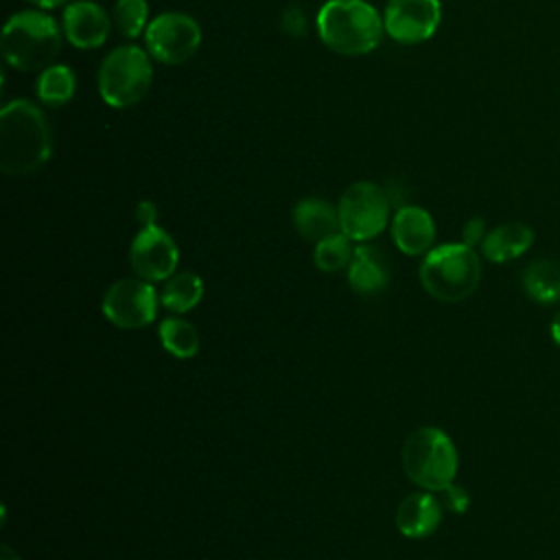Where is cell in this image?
<instances>
[{
    "label": "cell",
    "instance_id": "obj_1",
    "mask_svg": "<svg viewBox=\"0 0 560 560\" xmlns=\"http://www.w3.org/2000/svg\"><path fill=\"white\" fill-rule=\"evenodd\" d=\"M52 151V136L44 112L26 101L15 98L0 112V171L22 177L39 171Z\"/></svg>",
    "mask_w": 560,
    "mask_h": 560
},
{
    "label": "cell",
    "instance_id": "obj_2",
    "mask_svg": "<svg viewBox=\"0 0 560 560\" xmlns=\"http://www.w3.org/2000/svg\"><path fill=\"white\" fill-rule=\"evenodd\" d=\"M319 39L339 55L372 52L385 33L383 15L365 0H326L315 18Z\"/></svg>",
    "mask_w": 560,
    "mask_h": 560
},
{
    "label": "cell",
    "instance_id": "obj_3",
    "mask_svg": "<svg viewBox=\"0 0 560 560\" xmlns=\"http://www.w3.org/2000/svg\"><path fill=\"white\" fill-rule=\"evenodd\" d=\"M63 28L44 11L13 13L2 31V55L18 70H44L61 50Z\"/></svg>",
    "mask_w": 560,
    "mask_h": 560
},
{
    "label": "cell",
    "instance_id": "obj_4",
    "mask_svg": "<svg viewBox=\"0 0 560 560\" xmlns=\"http://www.w3.org/2000/svg\"><path fill=\"white\" fill-rule=\"evenodd\" d=\"M420 282L429 295L442 302H462L472 295L481 282V260L475 247L448 243L424 254Z\"/></svg>",
    "mask_w": 560,
    "mask_h": 560
},
{
    "label": "cell",
    "instance_id": "obj_5",
    "mask_svg": "<svg viewBox=\"0 0 560 560\" xmlns=\"http://www.w3.org/2000/svg\"><path fill=\"white\" fill-rule=\"evenodd\" d=\"M153 81L151 55L147 48L136 44H125L114 48L98 68L96 85L101 98L114 107L125 109L140 103Z\"/></svg>",
    "mask_w": 560,
    "mask_h": 560
},
{
    "label": "cell",
    "instance_id": "obj_6",
    "mask_svg": "<svg viewBox=\"0 0 560 560\" xmlns=\"http://www.w3.org/2000/svg\"><path fill=\"white\" fill-rule=\"evenodd\" d=\"M402 468L416 486L440 492L451 486L457 475L455 444L442 429L420 427L402 446Z\"/></svg>",
    "mask_w": 560,
    "mask_h": 560
},
{
    "label": "cell",
    "instance_id": "obj_7",
    "mask_svg": "<svg viewBox=\"0 0 560 560\" xmlns=\"http://www.w3.org/2000/svg\"><path fill=\"white\" fill-rule=\"evenodd\" d=\"M389 208L392 201L383 186L374 182H354L343 190L337 203L341 232L352 241H370L385 230Z\"/></svg>",
    "mask_w": 560,
    "mask_h": 560
},
{
    "label": "cell",
    "instance_id": "obj_8",
    "mask_svg": "<svg viewBox=\"0 0 560 560\" xmlns=\"http://www.w3.org/2000/svg\"><path fill=\"white\" fill-rule=\"evenodd\" d=\"M201 46V28L197 20L182 11H164L153 18L144 31L147 52L168 66H177L195 57Z\"/></svg>",
    "mask_w": 560,
    "mask_h": 560
},
{
    "label": "cell",
    "instance_id": "obj_9",
    "mask_svg": "<svg viewBox=\"0 0 560 560\" xmlns=\"http://www.w3.org/2000/svg\"><path fill=\"white\" fill-rule=\"evenodd\" d=\"M158 295L149 280L122 278L103 298V315L118 328H142L153 322Z\"/></svg>",
    "mask_w": 560,
    "mask_h": 560
},
{
    "label": "cell",
    "instance_id": "obj_10",
    "mask_svg": "<svg viewBox=\"0 0 560 560\" xmlns=\"http://www.w3.org/2000/svg\"><path fill=\"white\" fill-rule=\"evenodd\" d=\"M440 0H389L383 13L385 33L400 44L427 42L440 26Z\"/></svg>",
    "mask_w": 560,
    "mask_h": 560
},
{
    "label": "cell",
    "instance_id": "obj_11",
    "mask_svg": "<svg viewBox=\"0 0 560 560\" xmlns=\"http://www.w3.org/2000/svg\"><path fill=\"white\" fill-rule=\"evenodd\" d=\"M177 260L179 252L175 241L158 223L142 228L129 249L131 269L138 273V278L149 282L171 278L175 273Z\"/></svg>",
    "mask_w": 560,
    "mask_h": 560
},
{
    "label": "cell",
    "instance_id": "obj_12",
    "mask_svg": "<svg viewBox=\"0 0 560 560\" xmlns=\"http://www.w3.org/2000/svg\"><path fill=\"white\" fill-rule=\"evenodd\" d=\"M61 28L72 46L90 50L105 44L112 28V18L98 2L77 0L66 7Z\"/></svg>",
    "mask_w": 560,
    "mask_h": 560
},
{
    "label": "cell",
    "instance_id": "obj_13",
    "mask_svg": "<svg viewBox=\"0 0 560 560\" xmlns=\"http://www.w3.org/2000/svg\"><path fill=\"white\" fill-rule=\"evenodd\" d=\"M392 238L407 256L427 254L435 241V223L424 208L400 206L392 221Z\"/></svg>",
    "mask_w": 560,
    "mask_h": 560
},
{
    "label": "cell",
    "instance_id": "obj_14",
    "mask_svg": "<svg viewBox=\"0 0 560 560\" xmlns=\"http://www.w3.org/2000/svg\"><path fill=\"white\" fill-rule=\"evenodd\" d=\"M442 521V505L429 492H416L396 508V527L407 538L429 536Z\"/></svg>",
    "mask_w": 560,
    "mask_h": 560
},
{
    "label": "cell",
    "instance_id": "obj_15",
    "mask_svg": "<svg viewBox=\"0 0 560 560\" xmlns=\"http://www.w3.org/2000/svg\"><path fill=\"white\" fill-rule=\"evenodd\" d=\"M348 282L361 295H374L389 282V267L385 256L374 245L354 247V256L348 265Z\"/></svg>",
    "mask_w": 560,
    "mask_h": 560
},
{
    "label": "cell",
    "instance_id": "obj_16",
    "mask_svg": "<svg viewBox=\"0 0 560 560\" xmlns=\"http://www.w3.org/2000/svg\"><path fill=\"white\" fill-rule=\"evenodd\" d=\"M293 225L302 238L313 243H319L322 238L341 232L337 208L319 197H306L295 203Z\"/></svg>",
    "mask_w": 560,
    "mask_h": 560
},
{
    "label": "cell",
    "instance_id": "obj_17",
    "mask_svg": "<svg viewBox=\"0 0 560 560\" xmlns=\"http://www.w3.org/2000/svg\"><path fill=\"white\" fill-rule=\"evenodd\" d=\"M534 243V230L523 221L501 223L481 241V254L490 262H508L523 256Z\"/></svg>",
    "mask_w": 560,
    "mask_h": 560
},
{
    "label": "cell",
    "instance_id": "obj_18",
    "mask_svg": "<svg viewBox=\"0 0 560 560\" xmlns=\"http://www.w3.org/2000/svg\"><path fill=\"white\" fill-rule=\"evenodd\" d=\"M523 289L538 304L560 302V262L538 258L523 271Z\"/></svg>",
    "mask_w": 560,
    "mask_h": 560
},
{
    "label": "cell",
    "instance_id": "obj_19",
    "mask_svg": "<svg viewBox=\"0 0 560 560\" xmlns=\"http://www.w3.org/2000/svg\"><path fill=\"white\" fill-rule=\"evenodd\" d=\"M37 98L50 107H59L68 103L74 96L77 90V77L74 72L63 63H52L37 74Z\"/></svg>",
    "mask_w": 560,
    "mask_h": 560
},
{
    "label": "cell",
    "instance_id": "obj_20",
    "mask_svg": "<svg viewBox=\"0 0 560 560\" xmlns=\"http://www.w3.org/2000/svg\"><path fill=\"white\" fill-rule=\"evenodd\" d=\"M203 295V282L192 271H182L168 278L160 293V302L171 313H186L199 304Z\"/></svg>",
    "mask_w": 560,
    "mask_h": 560
},
{
    "label": "cell",
    "instance_id": "obj_21",
    "mask_svg": "<svg viewBox=\"0 0 560 560\" xmlns=\"http://www.w3.org/2000/svg\"><path fill=\"white\" fill-rule=\"evenodd\" d=\"M160 339L166 352H171L177 359H190L199 350V335L197 330L177 317L164 319L160 324Z\"/></svg>",
    "mask_w": 560,
    "mask_h": 560
},
{
    "label": "cell",
    "instance_id": "obj_22",
    "mask_svg": "<svg viewBox=\"0 0 560 560\" xmlns=\"http://www.w3.org/2000/svg\"><path fill=\"white\" fill-rule=\"evenodd\" d=\"M352 256H354L352 238L346 236L343 232H337V234H330V236L322 238L319 243H315L313 260H315L317 269L332 273V271H339L346 265H350Z\"/></svg>",
    "mask_w": 560,
    "mask_h": 560
},
{
    "label": "cell",
    "instance_id": "obj_23",
    "mask_svg": "<svg viewBox=\"0 0 560 560\" xmlns=\"http://www.w3.org/2000/svg\"><path fill=\"white\" fill-rule=\"evenodd\" d=\"M112 22L122 37L136 39L149 26L147 0H116L112 11Z\"/></svg>",
    "mask_w": 560,
    "mask_h": 560
},
{
    "label": "cell",
    "instance_id": "obj_24",
    "mask_svg": "<svg viewBox=\"0 0 560 560\" xmlns=\"http://www.w3.org/2000/svg\"><path fill=\"white\" fill-rule=\"evenodd\" d=\"M280 28L289 37H304L308 33V15L302 4L291 2L280 13Z\"/></svg>",
    "mask_w": 560,
    "mask_h": 560
},
{
    "label": "cell",
    "instance_id": "obj_25",
    "mask_svg": "<svg viewBox=\"0 0 560 560\" xmlns=\"http://www.w3.org/2000/svg\"><path fill=\"white\" fill-rule=\"evenodd\" d=\"M440 492H442V503H444L451 512L462 514V512L468 510L470 497H468V492H466L462 486H457L455 481H453L451 486H446L444 490H440Z\"/></svg>",
    "mask_w": 560,
    "mask_h": 560
},
{
    "label": "cell",
    "instance_id": "obj_26",
    "mask_svg": "<svg viewBox=\"0 0 560 560\" xmlns=\"http://www.w3.org/2000/svg\"><path fill=\"white\" fill-rule=\"evenodd\" d=\"M486 223H483V219H479V217H472V219H468L466 223H464V228H462V243H466L468 247H475L477 243H481L483 238H486Z\"/></svg>",
    "mask_w": 560,
    "mask_h": 560
},
{
    "label": "cell",
    "instance_id": "obj_27",
    "mask_svg": "<svg viewBox=\"0 0 560 560\" xmlns=\"http://www.w3.org/2000/svg\"><path fill=\"white\" fill-rule=\"evenodd\" d=\"M136 219L142 228H149V225H155V219H158V208L153 201H140L136 206Z\"/></svg>",
    "mask_w": 560,
    "mask_h": 560
},
{
    "label": "cell",
    "instance_id": "obj_28",
    "mask_svg": "<svg viewBox=\"0 0 560 560\" xmlns=\"http://www.w3.org/2000/svg\"><path fill=\"white\" fill-rule=\"evenodd\" d=\"M26 2L37 9H55V7H61L66 0H26Z\"/></svg>",
    "mask_w": 560,
    "mask_h": 560
},
{
    "label": "cell",
    "instance_id": "obj_29",
    "mask_svg": "<svg viewBox=\"0 0 560 560\" xmlns=\"http://www.w3.org/2000/svg\"><path fill=\"white\" fill-rule=\"evenodd\" d=\"M549 332H551V339L560 346V311L553 315L551 326H549Z\"/></svg>",
    "mask_w": 560,
    "mask_h": 560
},
{
    "label": "cell",
    "instance_id": "obj_30",
    "mask_svg": "<svg viewBox=\"0 0 560 560\" xmlns=\"http://www.w3.org/2000/svg\"><path fill=\"white\" fill-rule=\"evenodd\" d=\"M2 560H18V556H13L9 547H2Z\"/></svg>",
    "mask_w": 560,
    "mask_h": 560
}]
</instances>
